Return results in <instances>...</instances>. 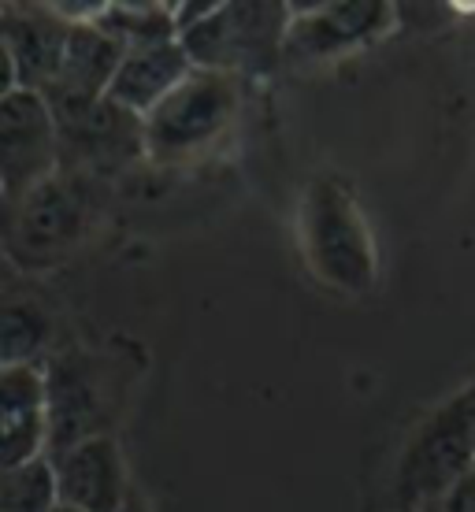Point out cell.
Returning <instances> with one entry per match:
<instances>
[{
  "label": "cell",
  "instance_id": "22",
  "mask_svg": "<svg viewBox=\"0 0 475 512\" xmlns=\"http://www.w3.org/2000/svg\"><path fill=\"white\" fill-rule=\"evenodd\" d=\"M49 512H78V509H71V505H60V501H56V505H52Z\"/></svg>",
  "mask_w": 475,
  "mask_h": 512
},
{
  "label": "cell",
  "instance_id": "20",
  "mask_svg": "<svg viewBox=\"0 0 475 512\" xmlns=\"http://www.w3.org/2000/svg\"><path fill=\"white\" fill-rule=\"evenodd\" d=\"M8 264H12V260H8V249H4V238H0V286L8 282Z\"/></svg>",
  "mask_w": 475,
  "mask_h": 512
},
{
  "label": "cell",
  "instance_id": "12",
  "mask_svg": "<svg viewBox=\"0 0 475 512\" xmlns=\"http://www.w3.org/2000/svg\"><path fill=\"white\" fill-rule=\"evenodd\" d=\"M123 56H127V49L116 38H108L97 23H75L60 75L41 97L49 101L52 112H67V108L101 101L112 90V78L123 64Z\"/></svg>",
  "mask_w": 475,
  "mask_h": 512
},
{
  "label": "cell",
  "instance_id": "6",
  "mask_svg": "<svg viewBox=\"0 0 475 512\" xmlns=\"http://www.w3.org/2000/svg\"><path fill=\"white\" fill-rule=\"evenodd\" d=\"M60 134V171L97 182L145 156V119L112 97L52 112Z\"/></svg>",
  "mask_w": 475,
  "mask_h": 512
},
{
  "label": "cell",
  "instance_id": "8",
  "mask_svg": "<svg viewBox=\"0 0 475 512\" xmlns=\"http://www.w3.org/2000/svg\"><path fill=\"white\" fill-rule=\"evenodd\" d=\"M283 64H320L383 38L398 23V8L390 4H297L290 8Z\"/></svg>",
  "mask_w": 475,
  "mask_h": 512
},
{
  "label": "cell",
  "instance_id": "17",
  "mask_svg": "<svg viewBox=\"0 0 475 512\" xmlns=\"http://www.w3.org/2000/svg\"><path fill=\"white\" fill-rule=\"evenodd\" d=\"M56 505V475L49 457L0 472V512H49Z\"/></svg>",
  "mask_w": 475,
  "mask_h": 512
},
{
  "label": "cell",
  "instance_id": "4",
  "mask_svg": "<svg viewBox=\"0 0 475 512\" xmlns=\"http://www.w3.org/2000/svg\"><path fill=\"white\" fill-rule=\"evenodd\" d=\"M93 219V186L90 179L56 171L38 190L8 205L0 219V238L8 260L19 268H45L52 260L71 253Z\"/></svg>",
  "mask_w": 475,
  "mask_h": 512
},
{
  "label": "cell",
  "instance_id": "3",
  "mask_svg": "<svg viewBox=\"0 0 475 512\" xmlns=\"http://www.w3.org/2000/svg\"><path fill=\"white\" fill-rule=\"evenodd\" d=\"M290 4H219L197 26L182 30L179 45L197 71L268 75L283 64Z\"/></svg>",
  "mask_w": 475,
  "mask_h": 512
},
{
  "label": "cell",
  "instance_id": "11",
  "mask_svg": "<svg viewBox=\"0 0 475 512\" xmlns=\"http://www.w3.org/2000/svg\"><path fill=\"white\" fill-rule=\"evenodd\" d=\"M56 475V501L78 512H119L130 498L127 468L116 438L97 435L52 457Z\"/></svg>",
  "mask_w": 475,
  "mask_h": 512
},
{
  "label": "cell",
  "instance_id": "24",
  "mask_svg": "<svg viewBox=\"0 0 475 512\" xmlns=\"http://www.w3.org/2000/svg\"><path fill=\"white\" fill-rule=\"evenodd\" d=\"M412 512H442V505H424V509H412Z\"/></svg>",
  "mask_w": 475,
  "mask_h": 512
},
{
  "label": "cell",
  "instance_id": "5",
  "mask_svg": "<svg viewBox=\"0 0 475 512\" xmlns=\"http://www.w3.org/2000/svg\"><path fill=\"white\" fill-rule=\"evenodd\" d=\"M238 116L234 75L197 71L182 78L145 119V153L156 164H182L208 153Z\"/></svg>",
  "mask_w": 475,
  "mask_h": 512
},
{
  "label": "cell",
  "instance_id": "21",
  "mask_svg": "<svg viewBox=\"0 0 475 512\" xmlns=\"http://www.w3.org/2000/svg\"><path fill=\"white\" fill-rule=\"evenodd\" d=\"M119 512H149V509L142 505V498H134V494H130V498L123 501V509H119Z\"/></svg>",
  "mask_w": 475,
  "mask_h": 512
},
{
  "label": "cell",
  "instance_id": "19",
  "mask_svg": "<svg viewBox=\"0 0 475 512\" xmlns=\"http://www.w3.org/2000/svg\"><path fill=\"white\" fill-rule=\"evenodd\" d=\"M23 90L19 86V71H15V60L12 52H8V45L0 41V97H8V93Z\"/></svg>",
  "mask_w": 475,
  "mask_h": 512
},
{
  "label": "cell",
  "instance_id": "1",
  "mask_svg": "<svg viewBox=\"0 0 475 512\" xmlns=\"http://www.w3.org/2000/svg\"><path fill=\"white\" fill-rule=\"evenodd\" d=\"M305 264L338 294H368L375 286V238L353 193L338 179H316L297 212Z\"/></svg>",
  "mask_w": 475,
  "mask_h": 512
},
{
  "label": "cell",
  "instance_id": "18",
  "mask_svg": "<svg viewBox=\"0 0 475 512\" xmlns=\"http://www.w3.org/2000/svg\"><path fill=\"white\" fill-rule=\"evenodd\" d=\"M438 505H442V512H475V468L464 479H457Z\"/></svg>",
  "mask_w": 475,
  "mask_h": 512
},
{
  "label": "cell",
  "instance_id": "16",
  "mask_svg": "<svg viewBox=\"0 0 475 512\" xmlns=\"http://www.w3.org/2000/svg\"><path fill=\"white\" fill-rule=\"evenodd\" d=\"M108 38H116L123 49L175 41V4H104V12L93 19Z\"/></svg>",
  "mask_w": 475,
  "mask_h": 512
},
{
  "label": "cell",
  "instance_id": "9",
  "mask_svg": "<svg viewBox=\"0 0 475 512\" xmlns=\"http://www.w3.org/2000/svg\"><path fill=\"white\" fill-rule=\"evenodd\" d=\"M45 420H49V446L45 457H60L86 438L104 435L108 420V390L93 357H52L45 368Z\"/></svg>",
  "mask_w": 475,
  "mask_h": 512
},
{
  "label": "cell",
  "instance_id": "2",
  "mask_svg": "<svg viewBox=\"0 0 475 512\" xmlns=\"http://www.w3.org/2000/svg\"><path fill=\"white\" fill-rule=\"evenodd\" d=\"M475 468V383L427 416L401 453L394 501L401 512L438 505Z\"/></svg>",
  "mask_w": 475,
  "mask_h": 512
},
{
  "label": "cell",
  "instance_id": "14",
  "mask_svg": "<svg viewBox=\"0 0 475 512\" xmlns=\"http://www.w3.org/2000/svg\"><path fill=\"white\" fill-rule=\"evenodd\" d=\"M190 71L193 64L190 56L182 52L179 38L156 41V45H138V49H127L116 78H112L108 97L123 104V108H130V112H138V116H149Z\"/></svg>",
  "mask_w": 475,
  "mask_h": 512
},
{
  "label": "cell",
  "instance_id": "13",
  "mask_svg": "<svg viewBox=\"0 0 475 512\" xmlns=\"http://www.w3.org/2000/svg\"><path fill=\"white\" fill-rule=\"evenodd\" d=\"M49 446L45 372L0 368V472L41 461Z\"/></svg>",
  "mask_w": 475,
  "mask_h": 512
},
{
  "label": "cell",
  "instance_id": "23",
  "mask_svg": "<svg viewBox=\"0 0 475 512\" xmlns=\"http://www.w3.org/2000/svg\"><path fill=\"white\" fill-rule=\"evenodd\" d=\"M4 212H8V197H4V190H0V219H4Z\"/></svg>",
  "mask_w": 475,
  "mask_h": 512
},
{
  "label": "cell",
  "instance_id": "10",
  "mask_svg": "<svg viewBox=\"0 0 475 512\" xmlns=\"http://www.w3.org/2000/svg\"><path fill=\"white\" fill-rule=\"evenodd\" d=\"M75 23L56 4H0V41L19 71V86L45 93L60 75Z\"/></svg>",
  "mask_w": 475,
  "mask_h": 512
},
{
  "label": "cell",
  "instance_id": "15",
  "mask_svg": "<svg viewBox=\"0 0 475 512\" xmlns=\"http://www.w3.org/2000/svg\"><path fill=\"white\" fill-rule=\"evenodd\" d=\"M56 320L34 290L0 286V368H41L52 346Z\"/></svg>",
  "mask_w": 475,
  "mask_h": 512
},
{
  "label": "cell",
  "instance_id": "7",
  "mask_svg": "<svg viewBox=\"0 0 475 512\" xmlns=\"http://www.w3.org/2000/svg\"><path fill=\"white\" fill-rule=\"evenodd\" d=\"M60 171V134L49 101L34 90L0 97V190L15 205Z\"/></svg>",
  "mask_w": 475,
  "mask_h": 512
}]
</instances>
